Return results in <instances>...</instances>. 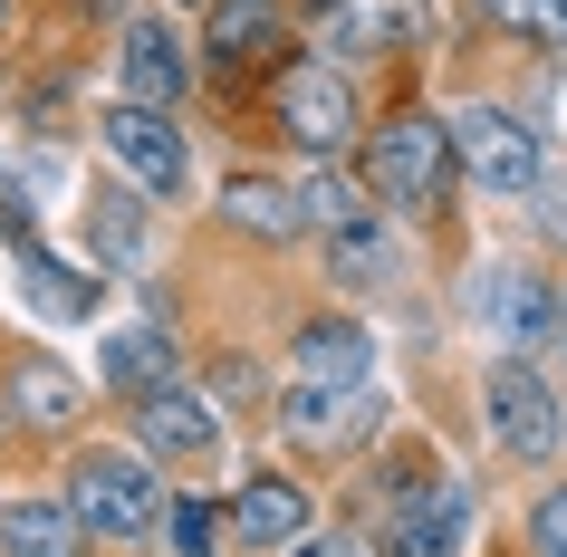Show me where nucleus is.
<instances>
[{
  "label": "nucleus",
  "mask_w": 567,
  "mask_h": 557,
  "mask_svg": "<svg viewBox=\"0 0 567 557\" xmlns=\"http://www.w3.org/2000/svg\"><path fill=\"white\" fill-rule=\"evenodd\" d=\"M68 509H78V528H96V538H145L154 509H164V491H154L145 452H78V462H68Z\"/></svg>",
  "instance_id": "obj_1"
},
{
  "label": "nucleus",
  "mask_w": 567,
  "mask_h": 557,
  "mask_svg": "<svg viewBox=\"0 0 567 557\" xmlns=\"http://www.w3.org/2000/svg\"><path fill=\"white\" fill-rule=\"evenodd\" d=\"M452 164L481 183V193H538L548 183V154H538V135L519 116H501V106H462L452 116Z\"/></svg>",
  "instance_id": "obj_2"
},
{
  "label": "nucleus",
  "mask_w": 567,
  "mask_h": 557,
  "mask_svg": "<svg viewBox=\"0 0 567 557\" xmlns=\"http://www.w3.org/2000/svg\"><path fill=\"white\" fill-rule=\"evenodd\" d=\"M443 174H452V145H443V125H433V116L375 125V145H365V193H375V203L423 212L433 193H443Z\"/></svg>",
  "instance_id": "obj_3"
},
{
  "label": "nucleus",
  "mask_w": 567,
  "mask_h": 557,
  "mask_svg": "<svg viewBox=\"0 0 567 557\" xmlns=\"http://www.w3.org/2000/svg\"><path fill=\"white\" fill-rule=\"evenodd\" d=\"M96 145L116 154V174L135 193H183L193 183V145H183V125L164 106H106L96 116Z\"/></svg>",
  "instance_id": "obj_4"
},
{
  "label": "nucleus",
  "mask_w": 567,
  "mask_h": 557,
  "mask_svg": "<svg viewBox=\"0 0 567 557\" xmlns=\"http://www.w3.org/2000/svg\"><path fill=\"white\" fill-rule=\"evenodd\" d=\"M491 433H501L509 462H558V442H567V404H558V384L538 375L529 355H509L501 375H491Z\"/></svg>",
  "instance_id": "obj_5"
},
{
  "label": "nucleus",
  "mask_w": 567,
  "mask_h": 557,
  "mask_svg": "<svg viewBox=\"0 0 567 557\" xmlns=\"http://www.w3.org/2000/svg\"><path fill=\"white\" fill-rule=\"evenodd\" d=\"M472 491L462 481H404V509H394L385 557H462L472 548Z\"/></svg>",
  "instance_id": "obj_6"
},
{
  "label": "nucleus",
  "mask_w": 567,
  "mask_h": 557,
  "mask_svg": "<svg viewBox=\"0 0 567 557\" xmlns=\"http://www.w3.org/2000/svg\"><path fill=\"white\" fill-rule=\"evenodd\" d=\"M472 318L501 337V347H538L548 327H558V298L538 289V269L519 260H481L472 269Z\"/></svg>",
  "instance_id": "obj_7"
},
{
  "label": "nucleus",
  "mask_w": 567,
  "mask_h": 557,
  "mask_svg": "<svg viewBox=\"0 0 567 557\" xmlns=\"http://www.w3.org/2000/svg\"><path fill=\"white\" fill-rule=\"evenodd\" d=\"M116 78H125V106H174V96L193 87V49L174 39V20H164V10H145V20H125Z\"/></svg>",
  "instance_id": "obj_8"
},
{
  "label": "nucleus",
  "mask_w": 567,
  "mask_h": 557,
  "mask_svg": "<svg viewBox=\"0 0 567 557\" xmlns=\"http://www.w3.org/2000/svg\"><path fill=\"white\" fill-rule=\"evenodd\" d=\"M279 125H289L308 154H347L357 96H347V78H328V68H289V78H279Z\"/></svg>",
  "instance_id": "obj_9"
},
{
  "label": "nucleus",
  "mask_w": 567,
  "mask_h": 557,
  "mask_svg": "<svg viewBox=\"0 0 567 557\" xmlns=\"http://www.w3.org/2000/svg\"><path fill=\"white\" fill-rule=\"evenodd\" d=\"M135 423H145V452H174V462H212V452H221V423H212V404L193 384L135 394Z\"/></svg>",
  "instance_id": "obj_10"
},
{
  "label": "nucleus",
  "mask_w": 567,
  "mask_h": 557,
  "mask_svg": "<svg viewBox=\"0 0 567 557\" xmlns=\"http://www.w3.org/2000/svg\"><path fill=\"white\" fill-rule=\"evenodd\" d=\"M375 423V384H299L289 394V442L299 452H337Z\"/></svg>",
  "instance_id": "obj_11"
},
{
  "label": "nucleus",
  "mask_w": 567,
  "mask_h": 557,
  "mask_svg": "<svg viewBox=\"0 0 567 557\" xmlns=\"http://www.w3.org/2000/svg\"><path fill=\"white\" fill-rule=\"evenodd\" d=\"M414 39V0H328V49L337 59H385Z\"/></svg>",
  "instance_id": "obj_12"
},
{
  "label": "nucleus",
  "mask_w": 567,
  "mask_h": 557,
  "mask_svg": "<svg viewBox=\"0 0 567 557\" xmlns=\"http://www.w3.org/2000/svg\"><path fill=\"white\" fill-rule=\"evenodd\" d=\"M87 548V528L68 499H10L0 509V557H78Z\"/></svg>",
  "instance_id": "obj_13"
},
{
  "label": "nucleus",
  "mask_w": 567,
  "mask_h": 557,
  "mask_svg": "<svg viewBox=\"0 0 567 557\" xmlns=\"http://www.w3.org/2000/svg\"><path fill=\"white\" fill-rule=\"evenodd\" d=\"M299 384H375V347H365V327H347V318L299 327Z\"/></svg>",
  "instance_id": "obj_14"
},
{
  "label": "nucleus",
  "mask_w": 567,
  "mask_h": 557,
  "mask_svg": "<svg viewBox=\"0 0 567 557\" xmlns=\"http://www.w3.org/2000/svg\"><path fill=\"white\" fill-rule=\"evenodd\" d=\"M96 384H116V394L174 384V337H164V327H116V337L96 347Z\"/></svg>",
  "instance_id": "obj_15"
},
{
  "label": "nucleus",
  "mask_w": 567,
  "mask_h": 557,
  "mask_svg": "<svg viewBox=\"0 0 567 557\" xmlns=\"http://www.w3.org/2000/svg\"><path fill=\"white\" fill-rule=\"evenodd\" d=\"M10 269H20V289H30V308L49 327H78V318H96V289L78 279V269H59L49 250H30V240H10Z\"/></svg>",
  "instance_id": "obj_16"
},
{
  "label": "nucleus",
  "mask_w": 567,
  "mask_h": 557,
  "mask_svg": "<svg viewBox=\"0 0 567 557\" xmlns=\"http://www.w3.org/2000/svg\"><path fill=\"white\" fill-rule=\"evenodd\" d=\"M231 528L250 538V548H289L308 528V491L299 481H250V491L231 499Z\"/></svg>",
  "instance_id": "obj_17"
},
{
  "label": "nucleus",
  "mask_w": 567,
  "mask_h": 557,
  "mask_svg": "<svg viewBox=\"0 0 567 557\" xmlns=\"http://www.w3.org/2000/svg\"><path fill=\"white\" fill-rule=\"evenodd\" d=\"M221 221L231 231H260V240H299L308 221H299V193H279V183H260V174H231L221 183Z\"/></svg>",
  "instance_id": "obj_18"
},
{
  "label": "nucleus",
  "mask_w": 567,
  "mask_h": 557,
  "mask_svg": "<svg viewBox=\"0 0 567 557\" xmlns=\"http://www.w3.org/2000/svg\"><path fill=\"white\" fill-rule=\"evenodd\" d=\"M212 49H221V59H269V49H279L269 0H212Z\"/></svg>",
  "instance_id": "obj_19"
},
{
  "label": "nucleus",
  "mask_w": 567,
  "mask_h": 557,
  "mask_svg": "<svg viewBox=\"0 0 567 557\" xmlns=\"http://www.w3.org/2000/svg\"><path fill=\"white\" fill-rule=\"evenodd\" d=\"M10 404L30 413V423H68V413H78V375H68V365H20V375H10Z\"/></svg>",
  "instance_id": "obj_20"
},
{
  "label": "nucleus",
  "mask_w": 567,
  "mask_h": 557,
  "mask_svg": "<svg viewBox=\"0 0 567 557\" xmlns=\"http://www.w3.org/2000/svg\"><path fill=\"white\" fill-rule=\"evenodd\" d=\"M154 528H164L174 557H221V509L212 499H174V509H154Z\"/></svg>",
  "instance_id": "obj_21"
},
{
  "label": "nucleus",
  "mask_w": 567,
  "mask_h": 557,
  "mask_svg": "<svg viewBox=\"0 0 567 557\" xmlns=\"http://www.w3.org/2000/svg\"><path fill=\"white\" fill-rule=\"evenodd\" d=\"M501 30H529V39H567V0H481Z\"/></svg>",
  "instance_id": "obj_22"
},
{
  "label": "nucleus",
  "mask_w": 567,
  "mask_h": 557,
  "mask_svg": "<svg viewBox=\"0 0 567 557\" xmlns=\"http://www.w3.org/2000/svg\"><path fill=\"white\" fill-rule=\"evenodd\" d=\"M96 240H106V260H116V269H145V231H135V212H125V203L96 212Z\"/></svg>",
  "instance_id": "obj_23"
},
{
  "label": "nucleus",
  "mask_w": 567,
  "mask_h": 557,
  "mask_svg": "<svg viewBox=\"0 0 567 557\" xmlns=\"http://www.w3.org/2000/svg\"><path fill=\"white\" fill-rule=\"evenodd\" d=\"M529 548H538V557H567V491H548V499L529 509Z\"/></svg>",
  "instance_id": "obj_24"
},
{
  "label": "nucleus",
  "mask_w": 567,
  "mask_h": 557,
  "mask_svg": "<svg viewBox=\"0 0 567 557\" xmlns=\"http://www.w3.org/2000/svg\"><path fill=\"white\" fill-rule=\"evenodd\" d=\"M289 557H357V538H337V528L318 538V528H299V538H289Z\"/></svg>",
  "instance_id": "obj_25"
},
{
  "label": "nucleus",
  "mask_w": 567,
  "mask_h": 557,
  "mask_svg": "<svg viewBox=\"0 0 567 557\" xmlns=\"http://www.w3.org/2000/svg\"><path fill=\"white\" fill-rule=\"evenodd\" d=\"M538 193H548V231L567 240V174H558V183H538Z\"/></svg>",
  "instance_id": "obj_26"
},
{
  "label": "nucleus",
  "mask_w": 567,
  "mask_h": 557,
  "mask_svg": "<svg viewBox=\"0 0 567 557\" xmlns=\"http://www.w3.org/2000/svg\"><path fill=\"white\" fill-rule=\"evenodd\" d=\"M558 347H567V289H558Z\"/></svg>",
  "instance_id": "obj_27"
}]
</instances>
